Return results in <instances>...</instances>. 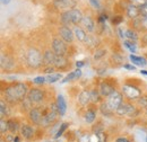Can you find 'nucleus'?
<instances>
[{
    "mask_svg": "<svg viewBox=\"0 0 147 142\" xmlns=\"http://www.w3.org/2000/svg\"><path fill=\"white\" fill-rule=\"evenodd\" d=\"M6 100L9 103H17L20 100H24L25 97L28 94L27 86L23 82H16L11 86H8L7 88L3 90Z\"/></svg>",
    "mask_w": 147,
    "mask_h": 142,
    "instance_id": "1",
    "label": "nucleus"
},
{
    "mask_svg": "<svg viewBox=\"0 0 147 142\" xmlns=\"http://www.w3.org/2000/svg\"><path fill=\"white\" fill-rule=\"evenodd\" d=\"M26 62L33 69L40 68L43 64V54L35 48H31L26 52Z\"/></svg>",
    "mask_w": 147,
    "mask_h": 142,
    "instance_id": "2",
    "label": "nucleus"
},
{
    "mask_svg": "<svg viewBox=\"0 0 147 142\" xmlns=\"http://www.w3.org/2000/svg\"><path fill=\"white\" fill-rule=\"evenodd\" d=\"M123 103V97H122V94L119 92V91H113L110 96H108V99H107V104L109 105L111 109L114 112L117 111V108L120 106L121 104Z\"/></svg>",
    "mask_w": 147,
    "mask_h": 142,
    "instance_id": "3",
    "label": "nucleus"
},
{
    "mask_svg": "<svg viewBox=\"0 0 147 142\" xmlns=\"http://www.w3.org/2000/svg\"><path fill=\"white\" fill-rule=\"evenodd\" d=\"M51 46H52V50H53V52H55L57 55H66L67 51H68V48H67V43H66L63 40H61V38H58V37L53 38Z\"/></svg>",
    "mask_w": 147,
    "mask_h": 142,
    "instance_id": "4",
    "label": "nucleus"
},
{
    "mask_svg": "<svg viewBox=\"0 0 147 142\" xmlns=\"http://www.w3.org/2000/svg\"><path fill=\"white\" fill-rule=\"evenodd\" d=\"M52 3H53L55 9L66 11V10L74 9V8L76 7L77 0H53Z\"/></svg>",
    "mask_w": 147,
    "mask_h": 142,
    "instance_id": "5",
    "label": "nucleus"
},
{
    "mask_svg": "<svg viewBox=\"0 0 147 142\" xmlns=\"http://www.w3.org/2000/svg\"><path fill=\"white\" fill-rule=\"evenodd\" d=\"M59 35H60V38L63 40L66 43H71L75 38L74 31L69 26H66V25H62L59 28Z\"/></svg>",
    "mask_w": 147,
    "mask_h": 142,
    "instance_id": "6",
    "label": "nucleus"
},
{
    "mask_svg": "<svg viewBox=\"0 0 147 142\" xmlns=\"http://www.w3.org/2000/svg\"><path fill=\"white\" fill-rule=\"evenodd\" d=\"M122 92L125 94L126 97H128L129 99H138L142 96L140 90L131 85H125L122 87Z\"/></svg>",
    "mask_w": 147,
    "mask_h": 142,
    "instance_id": "7",
    "label": "nucleus"
},
{
    "mask_svg": "<svg viewBox=\"0 0 147 142\" xmlns=\"http://www.w3.org/2000/svg\"><path fill=\"white\" fill-rule=\"evenodd\" d=\"M27 98H28L33 104H38V103L43 102V99H44V94H43V91L40 90V89L32 88L28 90Z\"/></svg>",
    "mask_w": 147,
    "mask_h": 142,
    "instance_id": "8",
    "label": "nucleus"
},
{
    "mask_svg": "<svg viewBox=\"0 0 147 142\" xmlns=\"http://www.w3.org/2000/svg\"><path fill=\"white\" fill-rule=\"evenodd\" d=\"M136 111V107L129 103H122L120 106L117 108L115 113L120 116H123V115H132Z\"/></svg>",
    "mask_w": 147,
    "mask_h": 142,
    "instance_id": "9",
    "label": "nucleus"
},
{
    "mask_svg": "<svg viewBox=\"0 0 147 142\" xmlns=\"http://www.w3.org/2000/svg\"><path fill=\"white\" fill-rule=\"evenodd\" d=\"M28 117L30 120L36 125L42 124V120H43V113L36 108V107H33L30 109V113H28Z\"/></svg>",
    "mask_w": 147,
    "mask_h": 142,
    "instance_id": "10",
    "label": "nucleus"
},
{
    "mask_svg": "<svg viewBox=\"0 0 147 142\" xmlns=\"http://www.w3.org/2000/svg\"><path fill=\"white\" fill-rule=\"evenodd\" d=\"M0 63H1V68L3 70H13L15 68V61L13 58H10L9 55H6V54H1L0 56Z\"/></svg>",
    "mask_w": 147,
    "mask_h": 142,
    "instance_id": "11",
    "label": "nucleus"
},
{
    "mask_svg": "<svg viewBox=\"0 0 147 142\" xmlns=\"http://www.w3.org/2000/svg\"><path fill=\"white\" fill-rule=\"evenodd\" d=\"M59 115L58 112H55L53 109L49 108V111L47 113H43V120H42V125L44 126H48V125L52 124L53 122L55 121L57 116Z\"/></svg>",
    "mask_w": 147,
    "mask_h": 142,
    "instance_id": "12",
    "label": "nucleus"
},
{
    "mask_svg": "<svg viewBox=\"0 0 147 142\" xmlns=\"http://www.w3.org/2000/svg\"><path fill=\"white\" fill-rule=\"evenodd\" d=\"M57 54L53 52V50H47L43 53V64L45 67H52L55 66Z\"/></svg>",
    "mask_w": 147,
    "mask_h": 142,
    "instance_id": "13",
    "label": "nucleus"
},
{
    "mask_svg": "<svg viewBox=\"0 0 147 142\" xmlns=\"http://www.w3.org/2000/svg\"><path fill=\"white\" fill-rule=\"evenodd\" d=\"M126 14H127V17L130 19H136L138 18L140 15V7L136 6V5H132V3H129L126 8Z\"/></svg>",
    "mask_w": 147,
    "mask_h": 142,
    "instance_id": "14",
    "label": "nucleus"
},
{
    "mask_svg": "<svg viewBox=\"0 0 147 142\" xmlns=\"http://www.w3.org/2000/svg\"><path fill=\"white\" fill-rule=\"evenodd\" d=\"M69 16H70V19H71V23H73L74 26L82 24V20H83V18H84L83 13H82L78 8L70 9V10H69Z\"/></svg>",
    "mask_w": 147,
    "mask_h": 142,
    "instance_id": "15",
    "label": "nucleus"
},
{
    "mask_svg": "<svg viewBox=\"0 0 147 142\" xmlns=\"http://www.w3.org/2000/svg\"><path fill=\"white\" fill-rule=\"evenodd\" d=\"M98 90H100V92H101V95L103 97H108V96H110L113 91H115V88L111 84H109L108 81H102L100 84Z\"/></svg>",
    "mask_w": 147,
    "mask_h": 142,
    "instance_id": "16",
    "label": "nucleus"
},
{
    "mask_svg": "<svg viewBox=\"0 0 147 142\" xmlns=\"http://www.w3.org/2000/svg\"><path fill=\"white\" fill-rule=\"evenodd\" d=\"M91 90H82L78 95V103L82 106H86L91 103Z\"/></svg>",
    "mask_w": 147,
    "mask_h": 142,
    "instance_id": "17",
    "label": "nucleus"
},
{
    "mask_svg": "<svg viewBox=\"0 0 147 142\" xmlns=\"http://www.w3.org/2000/svg\"><path fill=\"white\" fill-rule=\"evenodd\" d=\"M82 25L84 26L85 31H87L88 33H93L95 31V23L91 16H84L82 20Z\"/></svg>",
    "mask_w": 147,
    "mask_h": 142,
    "instance_id": "18",
    "label": "nucleus"
},
{
    "mask_svg": "<svg viewBox=\"0 0 147 142\" xmlns=\"http://www.w3.org/2000/svg\"><path fill=\"white\" fill-rule=\"evenodd\" d=\"M53 67L55 69H59V70L66 69L68 67V59L66 58V55H57Z\"/></svg>",
    "mask_w": 147,
    "mask_h": 142,
    "instance_id": "19",
    "label": "nucleus"
},
{
    "mask_svg": "<svg viewBox=\"0 0 147 142\" xmlns=\"http://www.w3.org/2000/svg\"><path fill=\"white\" fill-rule=\"evenodd\" d=\"M57 105H58V109H59V115L60 116H63L66 114V111H67V103L63 98L62 95H58L57 97Z\"/></svg>",
    "mask_w": 147,
    "mask_h": 142,
    "instance_id": "20",
    "label": "nucleus"
},
{
    "mask_svg": "<svg viewBox=\"0 0 147 142\" xmlns=\"http://www.w3.org/2000/svg\"><path fill=\"white\" fill-rule=\"evenodd\" d=\"M82 70L79 69V68H77L75 71H73V72H70L69 74H67L63 79H62V84H66V82H69V81H73V80H77V79H79L80 77H82Z\"/></svg>",
    "mask_w": 147,
    "mask_h": 142,
    "instance_id": "21",
    "label": "nucleus"
},
{
    "mask_svg": "<svg viewBox=\"0 0 147 142\" xmlns=\"http://www.w3.org/2000/svg\"><path fill=\"white\" fill-rule=\"evenodd\" d=\"M73 31H74V34H75V37H76L79 42L85 43V41H86V38H87V34H86L85 29H83L82 27H78V25H76V26L74 27Z\"/></svg>",
    "mask_w": 147,
    "mask_h": 142,
    "instance_id": "22",
    "label": "nucleus"
},
{
    "mask_svg": "<svg viewBox=\"0 0 147 142\" xmlns=\"http://www.w3.org/2000/svg\"><path fill=\"white\" fill-rule=\"evenodd\" d=\"M20 133H22L23 138L30 140V139H32L33 135H34V130H33L32 126H30V125H27V124H24V125H22V127H20Z\"/></svg>",
    "mask_w": 147,
    "mask_h": 142,
    "instance_id": "23",
    "label": "nucleus"
},
{
    "mask_svg": "<svg viewBox=\"0 0 147 142\" xmlns=\"http://www.w3.org/2000/svg\"><path fill=\"white\" fill-rule=\"evenodd\" d=\"M129 59L136 66H139V67H145V66H147V60L145 58H143V56H137L135 54H130Z\"/></svg>",
    "mask_w": 147,
    "mask_h": 142,
    "instance_id": "24",
    "label": "nucleus"
},
{
    "mask_svg": "<svg viewBox=\"0 0 147 142\" xmlns=\"http://www.w3.org/2000/svg\"><path fill=\"white\" fill-rule=\"evenodd\" d=\"M60 21L62 25H66V26H71L73 23H71V19L69 16V10H66V11H62L61 15H60Z\"/></svg>",
    "mask_w": 147,
    "mask_h": 142,
    "instance_id": "25",
    "label": "nucleus"
},
{
    "mask_svg": "<svg viewBox=\"0 0 147 142\" xmlns=\"http://www.w3.org/2000/svg\"><path fill=\"white\" fill-rule=\"evenodd\" d=\"M100 111H101V113H102L104 116H111V115L113 114V111L109 107V105H108L107 103H102V104H101Z\"/></svg>",
    "mask_w": 147,
    "mask_h": 142,
    "instance_id": "26",
    "label": "nucleus"
},
{
    "mask_svg": "<svg viewBox=\"0 0 147 142\" xmlns=\"http://www.w3.org/2000/svg\"><path fill=\"white\" fill-rule=\"evenodd\" d=\"M85 44L88 45L90 48H94V46H97L98 44V40L96 36H93V35H87V38L85 41Z\"/></svg>",
    "mask_w": 147,
    "mask_h": 142,
    "instance_id": "27",
    "label": "nucleus"
},
{
    "mask_svg": "<svg viewBox=\"0 0 147 142\" xmlns=\"http://www.w3.org/2000/svg\"><path fill=\"white\" fill-rule=\"evenodd\" d=\"M95 119H96V113H95V111L88 109V111L86 112V114H85V121H86L88 124H91V123H93V122L95 121Z\"/></svg>",
    "mask_w": 147,
    "mask_h": 142,
    "instance_id": "28",
    "label": "nucleus"
},
{
    "mask_svg": "<svg viewBox=\"0 0 147 142\" xmlns=\"http://www.w3.org/2000/svg\"><path fill=\"white\" fill-rule=\"evenodd\" d=\"M125 37H127L130 41L136 42L138 40V33L136 32V29H127L125 33Z\"/></svg>",
    "mask_w": 147,
    "mask_h": 142,
    "instance_id": "29",
    "label": "nucleus"
},
{
    "mask_svg": "<svg viewBox=\"0 0 147 142\" xmlns=\"http://www.w3.org/2000/svg\"><path fill=\"white\" fill-rule=\"evenodd\" d=\"M101 92H100V90H97V89H92L91 90V100H92V103H98L100 102V99H101Z\"/></svg>",
    "mask_w": 147,
    "mask_h": 142,
    "instance_id": "30",
    "label": "nucleus"
},
{
    "mask_svg": "<svg viewBox=\"0 0 147 142\" xmlns=\"http://www.w3.org/2000/svg\"><path fill=\"white\" fill-rule=\"evenodd\" d=\"M123 44H125V46H126V48H127V49H128L129 51H130L132 54L137 51V46H136V43H135L134 41L127 40V41H125V42H123Z\"/></svg>",
    "mask_w": 147,
    "mask_h": 142,
    "instance_id": "31",
    "label": "nucleus"
},
{
    "mask_svg": "<svg viewBox=\"0 0 147 142\" xmlns=\"http://www.w3.org/2000/svg\"><path fill=\"white\" fill-rule=\"evenodd\" d=\"M61 79V74L60 73H51L47 77V82L49 84H53V82H57Z\"/></svg>",
    "mask_w": 147,
    "mask_h": 142,
    "instance_id": "32",
    "label": "nucleus"
},
{
    "mask_svg": "<svg viewBox=\"0 0 147 142\" xmlns=\"http://www.w3.org/2000/svg\"><path fill=\"white\" fill-rule=\"evenodd\" d=\"M0 116H1V119H3L5 116H7L8 115V107L7 105L5 104V102L3 100H1L0 102Z\"/></svg>",
    "mask_w": 147,
    "mask_h": 142,
    "instance_id": "33",
    "label": "nucleus"
},
{
    "mask_svg": "<svg viewBox=\"0 0 147 142\" xmlns=\"http://www.w3.org/2000/svg\"><path fill=\"white\" fill-rule=\"evenodd\" d=\"M7 122H8V127H9V131H10V132H13V133L17 132V130H18V124H17L16 121L9 120V121H7Z\"/></svg>",
    "mask_w": 147,
    "mask_h": 142,
    "instance_id": "34",
    "label": "nucleus"
},
{
    "mask_svg": "<svg viewBox=\"0 0 147 142\" xmlns=\"http://www.w3.org/2000/svg\"><path fill=\"white\" fill-rule=\"evenodd\" d=\"M105 54H107V50H104V49H97L95 51V53H94V60H100Z\"/></svg>",
    "mask_w": 147,
    "mask_h": 142,
    "instance_id": "35",
    "label": "nucleus"
},
{
    "mask_svg": "<svg viewBox=\"0 0 147 142\" xmlns=\"http://www.w3.org/2000/svg\"><path fill=\"white\" fill-rule=\"evenodd\" d=\"M67 126H68V123H62V124L60 125V127H59V130H58V132H57V134L55 135V139H58V138H60L61 135H62V133L66 131V129H67Z\"/></svg>",
    "mask_w": 147,
    "mask_h": 142,
    "instance_id": "36",
    "label": "nucleus"
},
{
    "mask_svg": "<svg viewBox=\"0 0 147 142\" xmlns=\"http://www.w3.org/2000/svg\"><path fill=\"white\" fill-rule=\"evenodd\" d=\"M0 125H1V127H0V132L3 134V133H6L8 130H9V127H8V122L7 121H5L3 119H1V121H0Z\"/></svg>",
    "mask_w": 147,
    "mask_h": 142,
    "instance_id": "37",
    "label": "nucleus"
},
{
    "mask_svg": "<svg viewBox=\"0 0 147 142\" xmlns=\"http://www.w3.org/2000/svg\"><path fill=\"white\" fill-rule=\"evenodd\" d=\"M45 81H47V78H45V77H42V76L35 77V78L33 79V82H34L35 85H43Z\"/></svg>",
    "mask_w": 147,
    "mask_h": 142,
    "instance_id": "38",
    "label": "nucleus"
},
{
    "mask_svg": "<svg viewBox=\"0 0 147 142\" xmlns=\"http://www.w3.org/2000/svg\"><path fill=\"white\" fill-rule=\"evenodd\" d=\"M138 103H139V105L143 107H147V95L145 96H140L139 98H138Z\"/></svg>",
    "mask_w": 147,
    "mask_h": 142,
    "instance_id": "39",
    "label": "nucleus"
},
{
    "mask_svg": "<svg viewBox=\"0 0 147 142\" xmlns=\"http://www.w3.org/2000/svg\"><path fill=\"white\" fill-rule=\"evenodd\" d=\"M146 2H147V0H130V3L136 5V6H138V7L144 6Z\"/></svg>",
    "mask_w": 147,
    "mask_h": 142,
    "instance_id": "40",
    "label": "nucleus"
},
{
    "mask_svg": "<svg viewBox=\"0 0 147 142\" xmlns=\"http://www.w3.org/2000/svg\"><path fill=\"white\" fill-rule=\"evenodd\" d=\"M96 135H97L98 142H105L107 141V135H105L103 132H100V133H97Z\"/></svg>",
    "mask_w": 147,
    "mask_h": 142,
    "instance_id": "41",
    "label": "nucleus"
},
{
    "mask_svg": "<svg viewBox=\"0 0 147 142\" xmlns=\"http://www.w3.org/2000/svg\"><path fill=\"white\" fill-rule=\"evenodd\" d=\"M90 3L92 5L94 8H96V9H100V8H101L100 0H90Z\"/></svg>",
    "mask_w": 147,
    "mask_h": 142,
    "instance_id": "42",
    "label": "nucleus"
},
{
    "mask_svg": "<svg viewBox=\"0 0 147 142\" xmlns=\"http://www.w3.org/2000/svg\"><path fill=\"white\" fill-rule=\"evenodd\" d=\"M140 15L143 17H147V3L140 7Z\"/></svg>",
    "mask_w": 147,
    "mask_h": 142,
    "instance_id": "43",
    "label": "nucleus"
},
{
    "mask_svg": "<svg viewBox=\"0 0 147 142\" xmlns=\"http://www.w3.org/2000/svg\"><path fill=\"white\" fill-rule=\"evenodd\" d=\"M112 59H113L115 62H118V63H121L122 60H123V58H122L121 55H119V54H113V55H112Z\"/></svg>",
    "mask_w": 147,
    "mask_h": 142,
    "instance_id": "44",
    "label": "nucleus"
},
{
    "mask_svg": "<svg viewBox=\"0 0 147 142\" xmlns=\"http://www.w3.org/2000/svg\"><path fill=\"white\" fill-rule=\"evenodd\" d=\"M123 68L127 69V70H130V71L136 70V67H135V66H131V64H123Z\"/></svg>",
    "mask_w": 147,
    "mask_h": 142,
    "instance_id": "45",
    "label": "nucleus"
},
{
    "mask_svg": "<svg viewBox=\"0 0 147 142\" xmlns=\"http://www.w3.org/2000/svg\"><path fill=\"white\" fill-rule=\"evenodd\" d=\"M53 71H55V68H53V67H47V68L44 69V72L48 73V74H51Z\"/></svg>",
    "mask_w": 147,
    "mask_h": 142,
    "instance_id": "46",
    "label": "nucleus"
},
{
    "mask_svg": "<svg viewBox=\"0 0 147 142\" xmlns=\"http://www.w3.org/2000/svg\"><path fill=\"white\" fill-rule=\"evenodd\" d=\"M115 142H130V140L127 139V138H118Z\"/></svg>",
    "mask_w": 147,
    "mask_h": 142,
    "instance_id": "47",
    "label": "nucleus"
},
{
    "mask_svg": "<svg viewBox=\"0 0 147 142\" xmlns=\"http://www.w3.org/2000/svg\"><path fill=\"white\" fill-rule=\"evenodd\" d=\"M84 64H85L84 61H77V62H76V67H77V68H80V67H83Z\"/></svg>",
    "mask_w": 147,
    "mask_h": 142,
    "instance_id": "48",
    "label": "nucleus"
},
{
    "mask_svg": "<svg viewBox=\"0 0 147 142\" xmlns=\"http://www.w3.org/2000/svg\"><path fill=\"white\" fill-rule=\"evenodd\" d=\"M140 73H142V74H145V76H147V70L142 69V70H140Z\"/></svg>",
    "mask_w": 147,
    "mask_h": 142,
    "instance_id": "49",
    "label": "nucleus"
},
{
    "mask_svg": "<svg viewBox=\"0 0 147 142\" xmlns=\"http://www.w3.org/2000/svg\"><path fill=\"white\" fill-rule=\"evenodd\" d=\"M9 1H10V0H1V2H2L3 5H7V3L9 2Z\"/></svg>",
    "mask_w": 147,
    "mask_h": 142,
    "instance_id": "50",
    "label": "nucleus"
},
{
    "mask_svg": "<svg viewBox=\"0 0 147 142\" xmlns=\"http://www.w3.org/2000/svg\"><path fill=\"white\" fill-rule=\"evenodd\" d=\"M14 142H19V139L18 138H14Z\"/></svg>",
    "mask_w": 147,
    "mask_h": 142,
    "instance_id": "51",
    "label": "nucleus"
},
{
    "mask_svg": "<svg viewBox=\"0 0 147 142\" xmlns=\"http://www.w3.org/2000/svg\"><path fill=\"white\" fill-rule=\"evenodd\" d=\"M146 113H147V107H146Z\"/></svg>",
    "mask_w": 147,
    "mask_h": 142,
    "instance_id": "52",
    "label": "nucleus"
},
{
    "mask_svg": "<svg viewBox=\"0 0 147 142\" xmlns=\"http://www.w3.org/2000/svg\"><path fill=\"white\" fill-rule=\"evenodd\" d=\"M146 141H147V137H146Z\"/></svg>",
    "mask_w": 147,
    "mask_h": 142,
    "instance_id": "53",
    "label": "nucleus"
},
{
    "mask_svg": "<svg viewBox=\"0 0 147 142\" xmlns=\"http://www.w3.org/2000/svg\"><path fill=\"white\" fill-rule=\"evenodd\" d=\"M146 3H147V2H146Z\"/></svg>",
    "mask_w": 147,
    "mask_h": 142,
    "instance_id": "54",
    "label": "nucleus"
}]
</instances>
